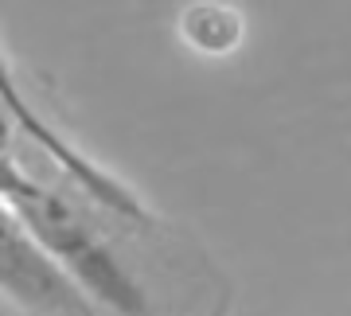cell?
Listing matches in <instances>:
<instances>
[{
	"label": "cell",
	"mask_w": 351,
	"mask_h": 316,
	"mask_svg": "<svg viewBox=\"0 0 351 316\" xmlns=\"http://www.w3.org/2000/svg\"><path fill=\"white\" fill-rule=\"evenodd\" d=\"M12 141H16V129L8 121V114L0 110V149H12Z\"/></svg>",
	"instance_id": "cell-5"
},
{
	"label": "cell",
	"mask_w": 351,
	"mask_h": 316,
	"mask_svg": "<svg viewBox=\"0 0 351 316\" xmlns=\"http://www.w3.org/2000/svg\"><path fill=\"white\" fill-rule=\"evenodd\" d=\"M0 297L27 316H94V304L0 203Z\"/></svg>",
	"instance_id": "cell-3"
},
{
	"label": "cell",
	"mask_w": 351,
	"mask_h": 316,
	"mask_svg": "<svg viewBox=\"0 0 351 316\" xmlns=\"http://www.w3.org/2000/svg\"><path fill=\"white\" fill-rule=\"evenodd\" d=\"M0 110L8 114L16 137L32 141V145H36V149L43 152L51 165L59 168V172H63V176L71 180L90 203H98L101 211L125 219V223H149L152 219L149 203L141 199L125 180L113 176L110 168L98 165L90 152H82L63 129H55V121L36 106V98H27V90L20 86L16 66H12V59H8V51L4 47H0Z\"/></svg>",
	"instance_id": "cell-2"
},
{
	"label": "cell",
	"mask_w": 351,
	"mask_h": 316,
	"mask_svg": "<svg viewBox=\"0 0 351 316\" xmlns=\"http://www.w3.org/2000/svg\"><path fill=\"white\" fill-rule=\"evenodd\" d=\"M176 32L199 59H230L246 43V16L230 0H191L176 20Z\"/></svg>",
	"instance_id": "cell-4"
},
{
	"label": "cell",
	"mask_w": 351,
	"mask_h": 316,
	"mask_svg": "<svg viewBox=\"0 0 351 316\" xmlns=\"http://www.w3.org/2000/svg\"><path fill=\"white\" fill-rule=\"evenodd\" d=\"M0 203L24 223L27 234L51 254V262L75 281L90 304H106L117 316L149 313L145 285L113 254L106 234L78 211L75 199L27 172L12 149H0Z\"/></svg>",
	"instance_id": "cell-1"
}]
</instances>
